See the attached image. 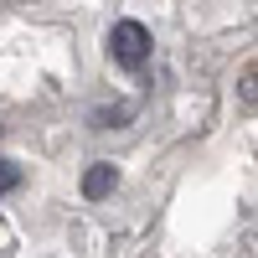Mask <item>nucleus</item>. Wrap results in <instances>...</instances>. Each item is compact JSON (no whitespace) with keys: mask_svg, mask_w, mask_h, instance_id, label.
<instances>
[{"mask_svg":"<svg viewBox=\"0 0 258 258\" xmlns=\"http://www.w3.org/2000/svg\"><path fill=\"white\" fill-rule=\"evenodd\" d=\"M16 186H21V165L0 160V197H6V191H16Z\"/></svg>","mask_w":258,"mask_h":258,"instance_id":"nucleus-5","label":"nucleus"},{"mask_svg":"<svg viewBox=\"0 0 258 258\" xmlns=\"http://www.w3.org/2000/svg\"><path fill=\"white\" fill-rule=\"evenodd\" d=\"M109 57L119 62V68H145V57H150V31L140 26V21H119V26L109 31Z\"/></svg>","mask_w":258,"mask_h":258,"instance_id":"nucleus-1","label":"nucleus"},{"mask_svg":"<svg viewBox=\"0 0 258 258\" xmlns=\"http://www.w3.org/2000/svg\"><path fill=\"white\" fill-rule=\"evenodd\" d=\"M129 119V103H119V109H98L93 114V129H114V124H124Z\"/></svg>","mask_w":258,"mask_h":258,"instance_id":"nucleus-4","label":"nucleus"},{"mask_svg":"<svg viewBox=\"0 0 258 258\" xmlns=\"http://www.w3.org/2000/svg\"><path fill=\"white\" fill-rule=\"evenodd\" d=\"M238 103H243V109H248V114L258 109V73H248V78L238 83Z\"/></svg>","mask_w":258,"mask_h":258,"instance_id":"nucleus-3","label":"nucleus"},{"mask_svg":"<svg viewBox=\"0 0 258 258\" xmlns=\"http://www.w3.org/2000/svg\"><path fill=\"white\" fill-rule=\"evenodd\" d=\"M114 181H119V170H114L109 160H98V165L83 170V197H88V202H103V197L114 191Z\"/></svg>","mask_w":258,"mask_h":258,"instance_id":"nucleus-2","label":"nucleus"}]
</instances>
